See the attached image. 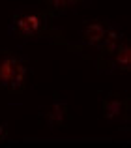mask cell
<instances>
[{"mask_svg":"<svg viewBox=\"0 0 131 148\" xmlns=\"http://www.w3.org/2000/svg\"><path fill=\"white\" fill-rule=\"evenodd\" d=\"M109 60H111V69L129 71L131 69V45H129V40L124 38Z\"/></svg>","mask_w":131,"mask_h":148,"instance_id":"7","label":"cell"},{"mask_svg":"<svg viewBox=\"0 0 131 148\" xmlns=\"http://www.w3.org/2000/svg\"><path fill=\"white\" fill-rule=\"evenodd\" d=\"M28 77L26 60L11 51L0 49V88L8 92H21Z\"/></svg>","mask_w":131,"mask_h":148,"instance_id":"2","label":"cell"},{"mask_svg":"<svg viewBox=\"0 0 131 148\" xmlns=\"http://www.w3.org/2000/svg\"><path fill=\"white\" fill-rule=\"evenodd\" d=\"M8 139V126L4 122H0V145Z\"/></svg>","mask_w":131,"mask_h":148,"instance_id":"9","label":"cell"},{"mask_svg":"<svg viewBox=\"0 0 131 148\" xmlns=\"http://www.w3.org/2000/svg\"><path fill=\"white\" fill-rule=\"evenodd\" d=\"M40 118H43V122L49 127H66L68 126V101L58 98V96H53L51 105L40 111Z\"/></svg>","mask_w":131,"mask_h":148,"instance_id":"3","label":"cell"},{"mask_svg":"<svg viewBox=\"0 0 131 148\" xmlns=\"http://www.w3.org/2000/svg\"><path fill=\"white\" fill-rule=\"evenodd\" d=\"M101 103H103V116H105L107 122H118V120L128 116V105H129L128 98L111 94V96H105L101 99Z\"/></svg>","mask_w":131,"mask_h":148,"instance_id":"4","label":"cell"},{"mask_svg":"<svg viewBox=\"0 0 131 148\" xmlns=\"http://www.w3.org/2000/svg\"><path fill=\"white\" fill-rule=\"evenodd\" d=\"M47 32V13L34 6H21L15 10L10 23V34L17 40H34Z\"/></svg>","mask_w":131,"mask_h":148,"instance_id":"1","label":"cell"},{"mask_svg":"<svg viewBox=\"0 0 131 148\" xmlns=\"http://www.w3.org/2000/svg\"><path fill=\"white\" fill-rule=\"evenodd\" d=\"M109 25L111 23L99 21V19H96V21H86L83 25V28H81L79 36L86 45H90V47H99V43H101L107 28H109Z\"/></svg>","mask_w":131,"mask_h":148,"instance_id":"5","label":"cell"},{"mask_svg":"<svg viewBox=\"0 0 131 148\" xmlns=\"http://www.w3.org/2000/svg\"><path fill=\"white\" fill-rule=\"evenodd\" d=\"M86 6V0H43V6L47 8L49 11H55V13H60V11L66 10H75L79 6Z\"/></svg>","mask_w":131,"mask_h":148,"instance_id":"8","label":"cell"},{"mask_svg":"<svg viewBox=\"0 0 131 148\" xmlns=\"http://www.w3.org/2000/svg\"><path fill=\"white\" fill-rule=\"evenodd\" d=\"M124 40V32L118 25H109L105 36H103L101 43H99V49H101V54L107 58L113 56V53L116 51V47L120 45V41Z\"/></svg>","mask_w":131,"mask_h":148,"instance_id":"6","label":"cell"}]
</instances>
